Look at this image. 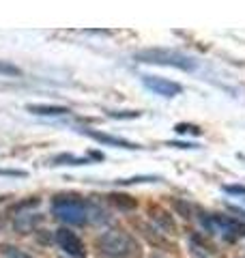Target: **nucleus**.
I'll return each instance as SVG.
<instances>
[{"mask_svg": "<svg viewBox=\"0 0 245 258\" xmlns=\"http://www.w3.org/2000/svg\"><path fill=\"white\" fill-rule=\"evenodd\" d=\"M95 247L101 258H138L140 256V247H138L134 237L122 230L101 232L95 239Z\"/></svg>", "mask_w": 245, "mask_h": 258, "instance_id": "1", "label": "nucleus"}, {"mask_svg": "<svg viewBox=\"0 0 245 258\" xmlns=\"http://www.w3.org/2000/svg\"><path fill=\"white\" fill-rule=\"evenodd\" d=\"M52 213L58 220L73 226H84L88 222V207L78 196H54Z\"/></svg>", "mask_w": 245, "mask_h": 258, "instance_id": "2", "label": "nucleus"}, {"mask_svg": "<svg viewBox=\"0 0 245 258\" xmlns=\"http://www.w3.org/2000/svg\"><path fill=\"white\" fill-rule=\"evenodd\" d=\"M136 60L140 62H151V64H170V67L183 69V71H194L196 69V60H192L190 56L178 54L172 50H146V52H138Z\"/></svg>", "mask_w": 245, "mask_h": 258, "instance_id": "3", "label": "nucleus"}, {"mask_svg": "<svg viewBox=\"0 0 245 258\" xmlns=\"http://www.w3.org/2000/svg\"><path fill=\"white\" fill-rule=\"evenodd\" d=\"M202 224L207 226L211 232H219L224 235L228 241H236L239 237H245V224H241L234 217H226V215H211L204 217Z\"/></svg>", "mask_w": 245, "mask_h": 258, "instance_id": "4", "label": "nucleus"}, {"mask_svg": "<svg viewBox=\"0 0 245 258\" xmlns=\"http://www.w3.org/2000/svg\"><path fill=\"white\" fill-rule=\"evenodd\" d=\"M54 239L56 243L60 245V249L65 254H69L73 258H84L86 256V247L82 243V239L76 235V232H71L69 228H58L54 232Z\"/></svg>", "mask_w": 245, "mask_h": 258, "instance_id": "5", "label": "nucleus"}, {"mask_svg": "<svg viewBox=\"0 0 245 258\" xmlns=\"http://www.w3.org/2000/svg\"><path fill=\"white\" fill-rule=\"evenodd\" d=\"M142 84L159 97H176L183 93L181 84L172 82V80H166V78H159V76H142Z\"/></svg>", "mask_w": 245, "mask_h": 258, "instance_id": "6", "label": "nucleus"}, {"mask_svg": "<svg viewBox=\"0 0 245 258\" xmlns=\"http://www.w3.org/2000/svg\"><path fill=\"white\" fill-rule=\"evenodd\" d=\"M132 226H134L138 232H140V235H142L146 241H149L151 245H155V247H168L170 252H174V249H176L174 243H170V241L163 237V232H157V230L153 228V226H149L144 220H132Z\"/></svg>", "mask_w": 245, "mask_h": 258, "instance_id": "7", "label": "nucleus"}, {"mask_svg": "<svg viewBox=\"0 0 245 258\" xmlns=\"http://www.w3.org/2000/svg\"><path fill=\"white\" fill-rule=\"evenodd\" d=\"M149 215H151V220L157 224V228L161 232H166V235H176V222H174V217L166 211V209L151 207L149 209Z\"/></svg>", "mask_w": 245, "mask_h": 258, "instance_id": "8", "label": "nucleus"}, {"mask_svg": "<svg viewBox=\"0 0 245 258\" xmlns=\"http://www.w3.org/2000/svg\"><path fill=\"white\" fill-rule=\"evenodd\" d=\"M41 222H43V217L41 215H18L13 220V228H15V232H20V235H26V232H30L32 228H35V226H39Z\"/></svg>", "mask_w": 245, "mask_h": 258, "instance_id": "9", "label": "nucleus"}, {"mask_svg": "<svg viewBox=\"0 0 245 258\" xmlns=\"http://www.w3.org/2000/svg\"><path fill=\"white\" fill-rule=\"evenodd\" d=\"M86 136H91L97 142H103V144H112V147H120V149H140L138 144L134 142H127L122 138H114V136H108V134H101V132H86Z\"/></svg>", "mask_w": 245, "mask_h": 258, "instance_id": "10", "label": "nucleus"}, {"mask_svg": "<svg viewBox=\"0 0 245 258\" xmlns=\"http://www.w3.org/2000/svg\"><path fill=\"white\" fill-rule=\"evenodd\" d=\"M28 112L39 114V116H63V114H67L69 110L63 106H37V103H32V106H28Z\"/></svg>", "mask_w": 245, "mask_h": 258, "instance_id": "11", "label": "nucleus"}, {"mask_svg": "<svg viewBox=\"0 0 245 258\" xmlns=\"http://www.w3.org/2000/svg\"><path fill=\"white\" fill-rule=\"evenodd\" d=\"M108 200L114 205V207H118V209H122V211H129V209H136V198H132V196H127V194H110L108 196Z\"/></svg>", "mask_w": 245, "mask_h": 258, "instance_id": "12", "label": "nucleus"}, {"mask_svg": "<svg viewBox=\"0 0 245 258\" xmlns=\"http://www.w3.org/2000/svg\"><path fill=\"white\" fill-rule=\"evenodd\" d=\"M0 254L7 256V258H32L26 249H20L15 245H9V243H3L0 245Z\"/></svg>", "mask_w": 245, "mask_h": 258, "instance_id": "13", "label": "nucleus"}, {"mask_svg": "<svg viewBox=\"0 0 245 258\" xmlns=\"http://www.w3.org/2000/svg\"><path fill=\"white\" fill-rule=\"evenodd\" d=\"M172 205H174V209L178 213H181L185 220H192V207L185 203V200H172Z\"/></svg>", "mask_w": 245, "mask_h": 258, "instance_id": "14", "label": "nucleus"}, {"mask_svg": "<svg viewBox=\"0 0 245 258\" xmlns=\"http://www.w3.org/2000/svg\"><path fill=\"white\" fill-rule=\"evenodd\" d=\"M22 71L15 67V64H9L5 60H0V76H20Z\"/></svg>", "mask_w": 245, "mask_h": 258, "instance_id": "15", "label": "nucleus"}, {"mask_svg": "<svg viewBox=\"0 0 245 258\" xmlns=\"http://www.w3.org/2000/svg\"><path fill=\"white\" fill-rule=\"evenodd\" d=\"M224 189L228 194H239V196H245V187H241V185H226Z\"/></svg>", "mask_w": 245, "mask_h": 258, "instance_id": "16", "label": "nucleus"}, {"mask_svg": "<svg viewBox=\"0 0 245 258\" xmlns=\"http://www.w3.org/2000/svg\"><path fill=\"white\" fill-rule=\"evenodd\" d=\"M149 258H166V256H163V254H159V252H155V254H151Z\"/></svg>", "mask_w": 245, "mask_h": 258, "instance_id": "17", "label": "nucleus"}]
</instances>
